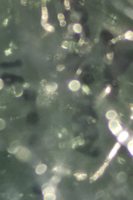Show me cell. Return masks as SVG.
Here are the masks:
<instances>
[{
	"label": "cell",
	"mask_w": 133,
	"mask_h": 200,
	"mask_svg": "<svg viewBox=\"0 0 133 200\" xmlns=\"http://www.w3.org/2000/svg\"><path fill=\"white\" fill-rule=\"evenodd\" d=\"M107 125H108V128L111 131V133L115 136H117L123 130L122 125L117 118L112 119V120H108Z\"/></svg>",
	"instance_id": "1"
},
{
	"label": "cell",
	"mask_w": 133,
	"mask_h": 200,
	"mask_svg": "<svg viewBox=\"0 0 133 200\" xmlns=\"http://www.w3.org/2000/svg\"><path fill=\"white\" fill-rule=\"evenodd\" d=\"M15 155L16 157L20 159V160H22V161H28L31 156V153L30 151L27 148L23 147V146H19V148H18L17 152L15 153Z\"/></svg>",
	"instance_id": "2"
},
{
	"label": "cell",
	"mask_w": 133,
	"mask_h": 200,
	"mask_svg": "<svg viewBox=\"0 0 133 200\" xmlns=\"http://www.w3.org/2000/svg\"><path fill=\"white\" fill-rule=\"evenodd\" d=\"M117 137V141L118 143H120L121 144H126L127 143V141L132 138V136H131V134L127 131V130H124L123 129L122 131L116 136Z\"/></svg>",
	"instance_id": "3"
},
{
	"label": "cell",
	"mask_w": 133,
	"mask_h": 200,
	"mask_svg": "<svg viewBox=\"0 0 133 200\" xmlns=\"http://www.w3.org/2000/svg\"><path fill=\"white\" fill-rule=\"evenodd\" d=\"M108 164H109V162H107V161L106 163H104V164H103V166H101L95 173H93V175L91 177L90 180H91L92 182V181H96L97 179H99L100 177H102L103 175V173H104V172L106 171V169L107 168Z\"/></svg>",
	"instance_id": "4"
},
{
	"label": "cell",
	"mask_w": 133,
	"mask_h": 200,
	"mask_svg": "<svg viewBox=\"0 0 133 200\" xmlns=\"http://www.w3.org/2000/svg\"><path fill=\"white\" fill-rule=\"evenodd\" d=\"M68 88L72 91V92H77L81 89L82 88V84L78 79H72L69 83H68Z\"/></svg>",
	"instance_id": "5"
},
{
	"label": "cell",
	"mask_w": 133,
	"mask_h": 200,
	"mask_svg": "<svg viewBox=\"0 0 133 200\" xmlns=\"http://www.w3.org/2000/svg\"><path fill=\"white\" fill-rule=\"evenodd\" d=\"M121 146H122V144H120V143H116L115 144H114V146L112 147V148L111 149V151H110V153H108V156H107V162H110L112 159H113V158L117 154V153H118V151L120 150V148H121Z\"/></svg>",
	"instance_id": "6"
},
{
	"label": "cell",
	"mask_w": 133,
	"mask_h": 200,
	"mask_svg": "<svg viewBox=\"0 0 133 200\" xmlns=\"http://www.w3.org/2000/svg\"><path fill=\"white\" fill-rule=\"evenodd\" d=\"M56 186L52 184L50 182L44 183L42 186V195L47 194V193H56Z\"/></svg>",
	"instance_id": "7"
},
{
	"label": "cell",
	"mask_w": 133,
	"mask_h": 200,
	"mask_svg": "<svg viewBox=\"0 0 133 200\" xmlns=\"http://www.w3.org/2000/svg\"><path fill=\"white\" fill-rule=\"evenodd\" d=\"M58 87V85L57 83H55V82H49V83H47L45 84V89H46V91L48 93L53 94V93H55L57 91Z\"/></svg>",
	"instance_id": "8"
},
{
	"label": "cell",
	"mask_w": 133,
	"mask_h": 200,
	"mask_svg": "<svg viewBox=\"0 0 133 200\" xmlns=\"http://www.w3.org/2000/svg\"><path fill=\"white\" fill-rule=\"evenodd\" d=\"M48 170V166L45 163H39L36 169H35V172L38 175H42L44 174Z\"/></svg>",
	"instance_id": "9"
},
{
	"label": "cell",
	"mask_w": 133,
	"mask_h": 200,
	"mask_svg": "<svg viewBox=\"0 0 133 200\" xmlns=\"http://www.w3.org/2000/svg\"><path fill=\"white\" fill-rule=\"evenodd\" d=\"M13 93L16 97H20L23 93V88L20 84H14L13 86Z\"/></svg>",
	"instance_id": "10"
},
{
	"label": "cell",
	"mask_w": 133,
	"mask_h": 200,
	"mask_svg": "<svg viewBox=\"0 0 133 200\" xmlns=\"http://www.w3.org/2000/svg\"><path fill=\"white\" fill-rule=\"evenodd\" d=\"M105 117H106V118H107V120H112V119L117 118L118 114H117L116 111H115V110H113V109H110V110L107 111Z\"/></svg>",
	"instance_id": "11"
},
{
	"label": "cell",
	"mask_w": 133,
	"mask_h": 200,
	"mask_svg": "<svg viewBox=\"0 0 133 200\" xmlns=\"http://www.w3.org/2000/svg\"><path fill=\"white\" fill-rule=\"evenodd\" d=\"M41 19V23H48V10L47 7H45V6H43L42 8Z\"/></svg>",
	"instance_id": "12"
},
{
	"label": "cell",
	"mask_w": 133,
	"mask_h": 200,
	"mask_svg": "<svg viewBox=\"0 0 133 200\" xmlns=\"http://www.w3.org/2000/svg\"><path fill=\"white\" fill-rule=\"evenodd\" d=\"M82 26L81 23H72V32L73 33H77V34H80L82 33Z\"/></svg>",
	"instance_id": "13"
},
{
	"label": "cell",
	"mask_w": 133,
	"mask_h": 200,
	"mask_svg": "<svg viewBox=\"0 0 133 200\" xmlns=\"http://www.w3.org/2000/svg\"><path fill=\"white\" fill-rule=\"evenodd\" d=\"M19 146H20V144H19V143L18 141L13 142L10 144L9 148V152L11 153L15 154V153L17 152V150H18V148H19Z\"/></svg>",
	"instance_id": "14"
},
{
	"label": "cell",
	"mask_w": 133,
	"mask_h": 200,
	"mask_svg": "<svg viewBox=\"0 0 133 200\" xmlns=\"http://www.w3.org/2000/svg\"><path fill=\"white\" fill-rule=\"evenodd\" d=\"M85 143L84 141V138L82 137H77L76 138L73 139V142H72V148H77V146H81V145H83Z\"/></svg>",
	"instance_id": "15"
},
{
	"label": "cell",
	"mask_w": 133,
	"mask_h": 200,
	"mask_svg": "<svg viewBox=\"0 0 133 200\" xmlns=\"http://www.w3.org/2000/svg\"><path fill=\"white\" fill-rule=\"evenodd\" d=\"M116 180L118 183H124L127 180V174L126 172H120L116 175Z\"/></svg>",
	"instance_id": "16"
},
{
	"label": "cell",
	"mask_w": 133,
	"mask_h": 200,
	"mask_svg": "<svg viewBox=\"0 0 133 200\" xmlns=\"http://www.w3.org/2000/svg\"><path fill=\"white\" fill-rule=\"evenodd\" d=\"M52 170L56 173V174H59V175L60 174H66L67 173V169L62 166H56L54 169H52Z\"/></svg>",
	"instance_id": "17"
},
{
	"label": "cell",
	"mask_w": 133,
	"mask_h": 200,
	"mask_svg": "<svg viewBox=\"0 0 133 200\" xmlns=\"http://www.w3.org/2000/svg\"><path fill=\"white\" fill-rule=\"evenodd\" d=\"M42 23V28L46 30L47 32H49V33H52V32L55 31V29H54V27L52 25V24H50V23Z\"/></svg>",
	"instance_id": "18"
},
{
	"label": "cell",
	"mask_w": 133,
	"mask_h": 200,
	"mask_svg": "<svg viewBox=\"0 0 133 200\" xmlns=\"http://www.w3.org/2000/svg\"><path fill=\"white\" fill-rule=\"evenodd\" d=\"M49 182L51 183L52 184L57 186V185L61 182V177H60V175H59V174H55L53 177H52Z\"/></svg>",
	"instance_id": "19"
},
{
	"label": "cell",
	"mask_w": 133,
	"mask_h": 200,
	"mask_svg": "<svg viewBox=\"0 0 133 200\" xmlns=\"http://www.w3.org/2000/svg\"><path fill=\"white\" fill-rule=\"evenodd\" d=\"M123 39L128 41H132L133 40V32L132 30H128L126 31L125 33H123L122 35Z\"/></svg>",
	"instance_id": "20"
},
{
	"label": "cell",
	"mask_w": 133,
	"mask_h": 200,
	"mask_svg": "<svg viewBox=\"0 0 133 200\" xmlns=\"http://www.w3.org/2000/svg\"><path fill=\"white\" fill-rule=\"evenodd\" d=\"M74 175H75L76 179H77L78 181H83V180H85V179H87V174L86 173H82V172L76 173Z\"/></svg>",
	"instance_id": "21"
},
{
	"label": "cell",
	"mask_w": 133,
	"mask_h": 200,
	"mask_svg": "<svg viewBox=\"0 0 133 200\" xmlns=\"http://www.w3.org/2000/svg\"><path fill=\"white\" fill-rule=\"evenodd\" d=\"M126 148H127L128 152L130 153V154H131V155H132L133 154V139H132V138H130V139L127 141V143L126 144Z\"/></svg>",
	"instance_id": "22"
},
{
	"label": "cell",
	"mask_w": 133,
	"mask_h": 200,
	"mask_svg": "<svg viewBox=\"0 0 133 200\" xmlns=\"http://www.w3.org/2000/svg\"><path fill=\"white\" fill-rule=\"evenodd\" d=\"M43 199L44 200H56L57 199V195L56 193H47L43 195Z\"/></svg>",
	"instance_id": "23"
},
{
	"label": "cell",
	"mask_w": 133,
	"mask_h": 200,
	"mask_svg": "<svg viewBox=\"0 0 133 200\" xmlns=\"http://www.w3.org/2000/svg\"><path fill=\"white\" fill-rule=\"evenodd\" d=\"M71 19L75 22H77L80 19V14L77 12H72L71 13Z\"/></svg>",
	"instance_id": "24"
},
{
	"label": "cell",
	"mask_w": 133,
	"mask_h": 200,
	"mask_svg": "<svg viewBox=\"0 0 133 200\" xmlns=\"http://www.w3.org/2000/svg\"><path fill=\"white\" fill-rule=\"evenodd\" d=\"M81 89H82V92H83L85 94L89 95L90 94H91V89H90L89 86H87V85H86V84L82 85V88H81Z\"/></svg>",
	"instance_id": "25"
},
{
	"label": "cell",
	"mask_w": 133,
	"mask_h": 200,
	"mask_svg": "<svg viewBox=\"0 0 133 200\" xmlns=\"http://www.w3.org/2000/svg\"><path fill=\"white\" fill-rule=\"evenodd\" d=\"M71 45H72V43L67 41V40H64L63 42L62 43L61 46L62 48L64 49H70Z\"/></svg>",
	"instance_id": "26"
},
{
	"label": "cell",
	"mask_w": 133,
	"mask_h": 200,
	"mask_svg": "<svg viewBox=\"0 0 133 200\" xmlns=\"http://www.w3.org/2000/svg\"><path fill=\"white\" fill-rule=\"evenodd\" d=\"M111 32L113 34H116V35H121L122 33V29L117 28V27H112L111 29Z\"/></svg>",
	"instance_id": "27"
},
{
	"label": "cell",
	"mask_w": 133,
	"mask_h": 200,
	"mask_svg": "<svg viewBox=\"0 0 133 200\" xmlns=\"http://www.w3.org/2000/svg\"><path fill=\"white\" fill-rule=\"evenodd\" d=\"M6 127V122L3 118H0V130H3Z\"/></svg>",
	"instance_id": "28"
},
{
	"label": "cell",
	"mask_w": 133,
	"mask_h": 200,
	"mask_svg": "<svg viewBox=\"0 0 133 200\" xmlns=\"http://www.w3.org/2000/svg\"><path fill=\"white\" fill-rule=\"evenodd\" d=\"M111 91H112V87H111V85H107V87H106V88L104 89V94L106 95H108L110 93H111Z\"/></svg>",
	"instance_id": "29"
},
{
	"label": "cell",
	"mask_w": 133,
	"mask_h": 200,
	"mask_svg": "<svg viewBox=\"0 0 133 200\" xmlns=\"http://www.w3.org/2000/svg\"><path fill=\"white\" fill-rule=\"evenodd\" d=\"M125 12H126V15H128L131 19H132L133 16H132V13H133V11L131 9H129V8H127V9H125Z\"/></svg>",
	"instance_id": "30"
},
{
	"label": "cell",
	"mask_w": 133,
	"mask_h": 200,
	"mask_svg": "<svg viewBox=\"0 0 133 200\" xmlns=\"http://www.w3.org/2000/svg\"><path fill=\"white\" fill-rule=\"evenodd\" d=\"M64 7H65V9H67V10H69L70 9H71V4H70V2L68 1V0H66V1H64Z\"/></svg>",
	"instance_id": "31"
},
{
	"label": "cell",
	"mask_w": 133,
	"mask_h": 200,
	"mask_svg": "<svg viewBox=\"0 0 133 200\" xmlns=\"http://www.w3.org/2000/svg\"><path fill=\"white\" fill-rule=\"evenodd\" d=\"M58 21L59 22L64 21L65 20V16H64V14L62 13H59L58 14Z\"/></svg>",
	"instance_id": "32"
},
{
	"label": "cell",
	"mask_w": 133,
	"mask_h": 200,
	"mask_svg": "<svg viewBox=\"0 0 133 200\" xmlns=\"http://www.w3.org/2000/svg\"><path fill=\"white\" fill-rule=\"evenodd\" d=\"M64 69H65V66H64L63 64H58V65L57 66V70H58V72H61V71L64 70Z\"/></svg>",
	"instance_id": "33"
},
{
	"label": "cell",
	"mask_w": 133,
	"mask_h": 200,
	"mask_svg": "<svg viewBox=\"0 0 133 200\" xmlns=\"http://www.w3.org/2000/svg\"><path fill=\"white\" fill-rule=\"evenodd\" d=\"M114 58V53H108L107 54V58L108 60H112Z\"/></svg>",
	"instance_id": "34"
},
{
	"label": "cell",
	"mask_w": 133,
	"mask_h": 200,
	"mask_svg": "<svg viewBox=\"0 0 133 200\" xmlns=\"http://www.w3.org/2000/svg\"><path fill=\"white\" fill-rule=\"evenodd\" d=\"M67 29H68V33H70V34H72V33H73V32H72V23H70V24L68 25Z\"/></svg>",
	"instance_id": "35"
},
{
	"label": "cell",
	"mask_w": 133,
	"mask_h": 200,
	"mask_svg": "<svg viewBox=\"0 0 133 200\" xmlns=\"http://www.w3.org/2000/svg\"><path fill=\"white\" fill-rule=\"evenodd\" d=\"M104 192L103 191H99V192H97V198H101V197H103V195H104V193H103Z\"/></svg>",
	"instance_id": "36"
},
{
	"label": "cell",
	"mask_w": 133,
	"mask_h": 200,
	"mask_svg": "<svg viewBox=\"0 0 133 200\" xmlns=\"http://www.w3.org/2000/svg\"><path fill=\"white\" fill-rule=\"evenodd\" d=\"M3 86H4V83H3V80L2 78H0V90H2L3 88Z\"/></svg>",
	"instance_id": "37"
},
{
	"label": "cell",
	"mask_w": 133,
	"mask_h": 200,
	"mask_svg": "<svg viewBox=\"0 0 133 200\" xmlns=\"http://www.w3.org/2000/svg\"><path fill=\"white\" fill-rule=\"evenodd\" d=\"M59 23H60V26H62V27H65V26L67 25V22H66V20L59 22Z\"/></svg>",
	"instance_id": "38"
},
{
	"label": "cell",
	"mask_w": 133,
	"mask_h": 200,
	"mask_svg": "<svg viewBox=\"0 0 133 200\" xmlns=\"http://www.w3.org/2000/svg\"><path fill=\"white\" fill-rule=\"evenodd\" d=\"M81 74H82V68H78V70L77 71V75H80Z\"/></svg>",
	"instance_id": "39"
}]
</instances>
